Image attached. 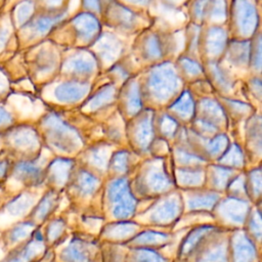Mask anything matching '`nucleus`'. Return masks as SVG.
<instances>
[{"label": "nucleus", "mask_w": 262, "mask_h": 262, "mask_svg": "<svg viewBox=\"0 0 262 262\" xmlns=\"http://www.w3.org/2000/svg\"><path fill=\"white\" fill-rule=\"evenodd\" d=\"M3 150L13 161L36 159L38 140L36 135L25 126H12L1 135Z\"/></svg>", "instance_id": "1"}, {"label": "nucleus", "mask_w": 262, "mask_h": 262, "mask_svg": "<svg viewBox=\"0 0 262 262\" xmlns=\"http://www.w3.org/2000/svg\"><path fill=\"white\" fill-rule=\"evenodd\" d=\"M36 188L26 189L0 206V231L28 217L41 196Z\"/></svg>", "instance_id": "2"}, {"label": "nucleus", "mask_w": 262, "mask_h": 262, "mask_svg": "<svg viewBox=\"0 0 262 262\" xmlns=\"http://www.w3.org/2000/svg\"><path fill=\"white\" fill-rule=\"evenodd\" d=\"M45 254V243L38 229L25 244L6 253L0 262H38Z\"/></svg>", "instance_id": "3"}, {"label": "nucleus", "mask_w": 262, "mask_h": 262, "mask_svg": "<svg viewBox=\"0 0 262 262\" xmlns=\"http://www.w3.org/2000/svg\"><path fill=\"white\" fill-rule=\"evenodd\" d=\"M31 221L25 219L1 231L0 243L6 253L28 242L38 229Z\"/></svg>", "instance_id": "4"}, {"label": "nucleus", "mask_w": 262, "mask_h": 262, "mask_svg": "<svg viewBox=\"0 0 262 262\" xmlns=\"http://www.w3.org/2000/svg\"><path fill=\"white\" fill-rule=\"evenodd\" d=\"M33 11V3L29 0L18 3L11 11V25L14 29H21L31 18Z\"/></svg>", "instance_id": "5"}, {"label": "nucleus", "mask_w": 262, "mask_h": 262, "mask_svg": "<svg viewBox=\"0 0 262 262\" xmlns=\"http://www.w3.org/2000/svg\"><path fill=\"white\" fill-rule=\"evenodd\" d=\"M14 125L12 113L3 104H0V135Z\"/></svg>", "instance_id": "6"}, {"label": "nucleus", "mask_w": 262, "mask_h": 262, "mask_svg": "<svg viewBox=\"0 0 262 262\" xmlns=\"http://www.w3.org/2000/svg\"><path fill=\"white\" fill-rule=\"evenodd\" d=\"M13 161L9 158V156L2 150L0 152V186L3 184L5 179L7 178Z\"/></svg>", "instance_id": "7"}, {"label": "nucleus", "mask_w": 262, "mask_h": 262, "mask_svg": "<svg viewBox=\"0 0 262 262\" xmlns=\"http://www.w3.org/2000/svg\"><path fill=\"white\" fill-rule=\"evenodd\" d=\"M7 89V82H6V78L4 77V74H2L0 72V96L5 93Z\"/></svg>", "instance_id": "8"}, {"label": "nucleus", "mask_w": 262, "mask_h": 262, "mask_svg": "<svg viewBox=\"0 0 262 262\" xmlns=\"http://www.w3.org/2000/svg\"><path fill=\"white\" fill-rule=\"evenodd\" d=\"M6 255V252L4 251V249H3V247H2V245H1V243H0V261L3 259V257Z\"/></svg>", "instance_id": "9"}, {"label": "nucleus", "mask_w": 262, "mask_h": 262, "mask_svg": "<svg viewBox=\"0 0 262 262\" xmlns=\"http://www.w3.org/2000/svg\"><path fill=\"white\" fill-rule=\"evenodd\" d=\"M0 236H1V231H0Z\"/></svg>", "instance_id": "10"}]
</instances>
